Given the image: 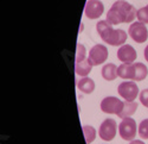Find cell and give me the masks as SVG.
Wrapping results in <instances>:
<instances>
[{
  "label": "cell",
  "instance_id": "cell-19",
  "mask_svg": "<svg viewBox=\"0 0 148 144\" xmlns=\"http://www.w3.org/2000/svg\"><path fill=\"white\" fill-rule=\"evenodd\" d=\"M139 135L142 139H148V119H143L139 125Z\"/></svg>",
  "mask_w": 148,
  "mask_h": 144
},
{
  "label": "cell",
  "instance_id": "cell-9",
  "mask_svg": "<svg viewBox=\"0 0 148 144\" xmlns=\"http://www.w3.org/2000/svg\"><path fill=\"white\" fill-rule=\"evenodd\" d=\"M104 6L100 0H88L85 4L84 15L89 19H97L103 15Z\"/></svg>",
  "mask_w": 148,
  "mask_h": 144
},
{
  "label": "cell",
  "instance_id": "cell-6",
  "mask_svg": "<svg viewBox=\"0 0 148 144\" xmlns=\"http://www.w3.org/2000/svg\"><path fill=\"white\" fill-rule=\"evenodd\" d=\"M128 35L130 36V38L136 43H145L148 38V30L143 23L135 21L129 26Z\"/></svg>",
  "mask_w": 148,
  "mask_h": 144
},
{
  "label": "cell",
  "instance_id": "cell-15",
  "mask_svg": "<svg viewBox=\"0 0 148 144\" xmlns=\"http://www.w3.org/2000/svg\"><path fill=\"white\" fill-rule=\"evenodd\" d=\"M136 109H138V102H134V101H125L123 104V107H122V111L120 112V114L117 117L125 119V118H128L130 117L132 114H134L136 112Z\"/></svg>",
  "mask_w": 148,
  "mask_h": 144
},
{
  "label": "cell",
  "instance_id": "cell-16",
  "mask_svg": "<svg viewBox=\"0 0 148 144\" xmlns=\"http://www.w3.org/2000/svg\"><path fill=\"white\" fill-rule=\"evenodd\" d=\"M147 75H148V69L143 63L141 62L134 63V80L133 81H142L147 78Z\"/></svg>",
  "mask_w": 148,
  "mask_h": 144
},
{
  "label": "cell",
  "instance_id": "cell-22",
  "mask_svg": "<svg viewBox=\"0 0 148 144\" xmlns=\"http://www.w3.org/2000/svg\"><path fill=\"white\" fill-rule=\"evenodd\" d=\"M143 56H145V60L148 62V45L145 48V51H143Z\"/></svg>",
  "mask_w": 148,
  "mask_h": 144
},
{
  "label": "cell",
  "instance_id": "cell-1",
  "mask_svg": "<svg viewBox=\"0 0 148 144\" xmlns=\"http://www.w3.org/2000/svg\"><path fill=\"white\" fill-rule=\"evenodd\" d=\"M136 10L133 5L125 1V0H117L109 8L107 13V21L112 25H117L121 23H132L136 17Z\"/></svg>",
  "mask_w": 148,
  "mask_h": 144
},
{
  "label": "cell",
  "instance_id": "cell-4",
  "mask_svg": "<svg viewBox=\"0 0 148 144\" xmlns=\"http://www.w3.org/2000/svg\"><path fill=\"white\" fill-rule=\"evenodd\" d=\"M117 92L126 101H134L139 94V87L136 85V82L126 81L119 85Z\"/></svg>",
  "mask_w": 148,
  "mask_h": 144
},
{
  "label": "cell",
  "instance_id": "cell-13",
  "mask_svg": "<svg viewBox=\"0 0 148 144\" xmlns=\"http://www.w3.org/2000/svg\"><path fill=\"white\" fill-rule=\"evenodd\" d=\"M102 76L104 80L107 81H113L115 80L119 75H117V67L114 63H107L103 66L102 68Z\"/></svg>",
  "mask_w": 148,
  "mask_h": 144
},
{
  "label": "cell",
  "instance_id": "cell-5",
  "mask_svg": "<svg viewBox=\"0 0 148 144\" xmlns=\"http://www.w3.org/2000/svg\"><path fill=\"white\" fill-rule=\"evenodd\" d=\"M119 132L122 139L133 141L136 136V123L132 118H125L119 125Z\"/></svg>",
  "mask_w": 148,
  "mask_h": 144
},
{
  "label": "cell",
  "instance_id": "cell-7",
  "mask_svg": "<svg viewBox=\"0 0 148 144\" xmlns=\"http://www.w3.org/2000/svg\"><path fill=\"white\" fill-rule=\"evenodd\" d=\"M123 104H125V101H121L115 97H107L101 101V110L104 113L119 116L122 111Z\"/></svg>",
  "mask_w": 148,
  "mask_h": 144
},
{
  "label": "cell",
  "instance_id": "cell-17",
  "mask_svg": "<svg viewBox=\"0 0 148 144\" xmlns=\"http://www.w3.org/2000/svg\"><path fill=\"white\" fill-rule=\"evenodd\" d=\"M82 129H83V134H84V138H85L87 144L92 143V141L96 137V130L90 125H84Z\"/></svg>",
  "mask_w": 148,
  "mask_h": 144
},
{
  "label": "cell",
  "instance_id": "cell-11",
  "mask_svg": "<svg viewBox=\"0 0 148 144\" xmlns=\"http://www.w3.org/2000/svg\"><path fill=\"white\" fill-rule=\"evenodd\" d=\"M117 75L123 80H134V63H123L117 67Z\"/></svg>",
  "mask_w": 148,
  "mask_h": 144
},
{
  "label": "cell",
  "instance_id": "cell-12",
  "mask_svg": "<svg viewBox=\"0 0 148 144\" xmlns=\"http://www.w3.org/2000/svg\"><path fill=\"white\" fill-rule=\"evenodd\" d=\"M92 69V64L90 63V61L88 58H85L83 60V61L81 62H76V66H75V73L79 76H88V74L91 71Z\"/></svg>",
  "mask_w": 148,
  "mask_h": 144
},
{
  "label": "cell",
  "instance_id": "cell-18",
  "mask_svg": "<svg viewBox=\"0 0 148 144\" xmlns=\"http://www.w3.org/2000/svg\"><path fill=\"white\" fill-rule=\"evenodd\" d=\"M136 18L139 19V21H141L143 24H148V5L138 10Z\"/></svg>",
  "mask_w": 148,
  "mask_h": 144
},
{
  "label": "cell",
  "instance_id": "cell-10",
  "mask_svg": "<svg viewBox=\"0 0 148 144\" xmlns=\"http://www.w3.org/2000/svg\"><path fill=\"white\" fill-rule=\"evenodd\" d=\"M138 57L135 49L129 44H123L117 50V58L123 63H133Z\"/></svg>",
  "mask_w": 148,
  "mask_h": 144
},
{
  "label": "cell",
  "instance_id": "cell-14",
  "mask_svg": "<svg viewBox=\"0 0 148 144\" xmlns=\"http://www.w3.org/2000/svg\"><path fill=\"white\" fill-rule=\"evenodd\" d=\"M77 87L81 92H83L84 94H90L94 92L95 89V82L88 78V76H85V78H82L78 82H77Z\"/></svg>",
  "mask_w": 148,
  "mask_h": 144
},
{
  "label": "cell",
  "instance_id": "cell-8",
  "mask_svg": "<svg viewBox=\"0 0 148 144\" xmlns=\"http://www.w3.org/2000/svg\"><path fill=\"white\" fill-rule=\"evenodd\" d=\"M116 129H117L116 122L112 118H108L102 122L100 130H98V135H100L101 139L103 141H107V142L112 141L116 136Z\"/></svg>",
  "mask_w": 148,
  "mask_h": 144
},
{
  "label": "cell",
  "instance_id": "cell-20",
  "mask_svg": "<svg viewBox=\"0 0 148 144\" xmlns=\"http://www.w3.org/2000/svg\"><path fill=\"white\" fill-rule=\"evenodd\" d=\"M85 60V48L83 44L78 43L76 46V62H81Z\"/></svg>",
  "mask_w": 148,
  "mask_h": 144
},
{
  "label": "cell",
  "instance_id": "cell-2",
  "mask_svg": "<svg viewBox=\"0 0 148 144\" xmlns=\"http://www.w3.org/2000/svg\"><path fill=\"white\" fill-rule=\"evenodd\" d=\"M97 32L101 36L103 42H106L109 45H123L127 41V33L126 31L120 30V29H113L112 24L107 20H101L97 23L96 25Z\"/></svg>",
  "mask_w": 148,
  "mask_h": 144
},
{
  "label": "cell",
  "instance_id": "cell-23",
  "mask_svg": "<svg viewBox=\"0 0 148 144\" xmlns=\"http://www.w3.org/2000/svg\"><path fill=\"white\" fill-rule=\"evenodd\" d=\"M129 144H145V143L142 141H139V139H133V141H130Z\"/></svg>",
  "mask_w": 148,
  "mask_h": 144
},
{
  "label": "cell",
  "instance_id": "cell-3",
  "mask_svg": "<svg viewBox=\"0 0 148 144\" xmlns=\"http://www.w3.org/2000/svg\"><path fill=\"white\" fill-rule=\"evenodd\" d=\"M108 56H109V54H108L107 46L103 44H96L90 49L88 60L92 66H98V64L104 63L107 61Z\"/></svg>",
  "mask_w": 148,
  "mask_h": 144
},
{
  "label": "cell",
  "instance_id": "cell-21",
  "mask_svg": "<svg viewBox=\"0 0 148 144\" xmlns=\"http://www.w3.org/2000/svg\"><path fill=\"white\" fill-rule=\"evenodd\" d=\"M140 101L145 107H148V88H145L140 93Z\"/></svg>",
  "mask_w": 148,
  "mask_h": 144
}]
</instances>
